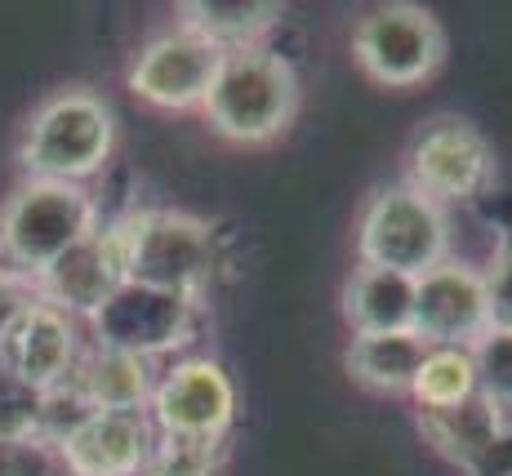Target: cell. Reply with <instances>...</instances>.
Masks as SVG:
<instances>
[{"instance_id":"1","label":"cell","mask_w":512,"mask_h":476,"mask_svg":"<svg viewBox=\"0 0 512 476\" xmlns=\"http://www.w3.org/2000/svg\"><path fill=\"white\" fill-rule=\"evenodd\" d=\"M201 107L214 134L232 143H272L299 112V76L272 49H232Z\"/></svg>"},{"instance_id":"2","label":"cell","mask_w":512,"mask_h":476,"mask_svg":"<svg viewBox=\"0 0 512 476\" xmlns=\"http://www.w3.org/2000/svg\"><path fill=\"white\" fill-rule=\"evenodd\" d=\"M94 227V201L81 192V183L27 178L0 205V259L14 267V276L36 285Z\"/></svg>"},{"instance_id":"3","label":"cell","mask_w":512,"mask_h":476,"mask_svg":"<svg viewBox=\"0 0 512 476\" xmlns=\"http://www.w3.org/2000/svg\"><path fill=\"white\" fill-rule=\"evenodd\" d=\"M125 250V281L152 285V290H170L183 299L210 285L214 267H219V241L214 227L179 210H134L116 218Z\"/></svg>"},{"instance_id":"4","label":"cell","mask_w":512,"mask_h":476,"mask_svg":"<svg viewBox=\"0 0 512 476\" xmlns=\"http://www.w3.org/2000/svg\"><path fill=\"white\" fill-rule=\"evenodd\" d=\"M112 143H116L112 107L90 89H63L27 121L18 165L32 178L81 183V178H90L107 165Z\"/></svg>"},{"instance_id":"5","label":"cell","mask_w":512,"mask_h":476,"mask_svg":"<svg viewBox=\"0 0 512 476\" xmlns=\"http://www.w3.org/2000/svg\"><path fill=\"white\" fill-rule=\"evenodd\" d=\"M446 214L441 205H432L428 196H419L415 187H383L370 196L366 214L357 227V254L366 267H388L401 276L432 272L437 263H446Z\"/></svg>"},{"instance_id":"6","label":"cell","mask_w":512,"mask_h":476,"mask_svg":"<svg viewBox=\"0 0 512 476\" xmlns=\"http://www.w3.org/2000/svg\"><path fill=\"white\" fill-rule=\"evenodd\" d=\"M352 58L388 89L423 85L446 58V32L423 5H374L352 32Z\"/></svg>"},{"instance_id":"7","label":"cell","mask_w":512,"mask_h":476,"mask_svg":"<svg viewBox=\"0 0 512 476\" xmlns=\"http://www.w3.org/2000/svg\"><path fill=\"white\" fill-rule=\"evenodd\" d=\"M406 174V187H415L432 205L472 201L495 183V152L477 125L459 121V116H437L410 143Z\"/></svg>"},{"instance_id":"8","label":"cell","mask_w":512,"mask_h":476,"mask_svg":"<svg viewBox=\"0 0 512 476\" xmlns=\"http://www.w3.org/2000/svg\"><path fill=\"white\" fill-rule=\"evenodd\" d=\"M196 325V299L170 290H152V285H134L125 281L112 299H103V307L90 316V334L94 347L107 352H125V356H165L174 347H183L192 339Z\"/></svg>"},{"instance_id":"9","label":"cell","mask_w":512,"mask_h":476,"mask_svg":"<svg viewBox=\"0 0 512 476\" xmlns=\"http://www.w3.org/2000/svg\"><path fill=\"white\" fill-rule=\"evenodd\" d=\"M223 67V49L210 45L205 36L187 32V27H170V32L152 36L130 67V89L147 107L161 112H187L201 107L210 94L214 76Z\"/></svg>"},{"instance_id":"10","label":"cell","mask_w":512,"mask_h":476,"mask_svg":"<svg viewBox=\"0 0 512 476\" xmlns=\"http://www.w3.org/2000/svg\"><path fill=\"white\" fill-rule=\"evenodd\" d=\"M490 325H495L490 285L477 267L446 259L415 281V321H410V334H419L428 347H477V339Z\"/></svg>"},{"instance_id":"11","label":"cell","mask_w":512,"mask_h":476,"mask_svg":"<svg viewBox=\"0 0 512 476\" xmlns=\"http://www.w3.org/2000/svg\"><path fill=\"white\" fill-rule=\"evenodd\" d=\"M147 414H152L156 432L223 441L236 419L232 379L214 361H183L152 388Z\"/></svg>"},{"instance_id":"12","label":"cell","mask_w":512,"mask_h":476,"mask_svg":"<svg viewBox=\"0 0 512 476\" xmlns=\"http://www.w3.org/2000/svg\"><path fill=\"white\" fill-rule=\"evenodd\" d=\"M156 441L147 410H94L54 445L72 476H143Z\"/></svg>"},{"instance_id":"13","label":"cell","mask_w":512,"mask_h":476,"mask_svg":"<svg viewBox=\"0 0 512 476\" xmlns=\"http://www.w3.org/2000/svg\"><path fill=\"white\" fill-rule=\"evenodd\" d=\"M121 285H125L121 232H116V223H107V227H94L81 245H72L36 281V290H41V303L58 307V312L94 316L103 307V299H112Z\"/></svg>"},{"instance_id":"14","label":"cell","mask_w":512,"mask_h":476,"mask_svg":"<svg viewBox=\"0 0 512 476\" xmlns=\"http://www.w3.org/2000/svg\"><path fill=\"white\" fill-rule=\"evenodd\" d=\"M5 352V370H14L23 383L49 392L54 383H63L67 374L81 361V347H76V325L67 312L49 303H36L23 321L9 330V339L0 343Z\"/></svg>"},{"instance_id":"15","label":"cell","mask_w":512,"mask_h":476,"mask_svg":"<svg viewBox=\"0 0 512 476\" xmlns=\"http://www.w3.org/2000/svg\"><path fill=\"white\" fill-rule=\"evenodd\" d=\"M343 316L357 334H401L415 321V276L366 267L352 272L343 285Z\"/></svg>"},{"instance_id":"16","label":"cell","mask_w":512,"mask_h":476,"mask_svg":"<svg viewBox=\"0 0 512 476\" xmlns=\"http://www.w3.org/2000/svg\"><path fill=\"white\" fill-rule=\"evenodd\" d=\"M419 428L450 463L472 476L499 450V410L486 396H468L464 405H450V410H419Z\"/></svg>"},{"instance_id":"17","label":"cell","mask_w":512,"mask_h":476,"mask_svg":"<svg viewBox=\"0 0 512 476\" xmlns=\"http://www.w3.org/2000/svg\"><path fill=\"white\" fill-rule=\"evenodd\" d=\"M183 27L219 45L223 54L232 49H254L272 27L281 23L285 9L277 0H183L179 5Z\"/></svg>"},{"instance_id":"18","label":"cell","mask_w":512,"mask_h":476,"mask_svg":"<svg viewBox=\"0 0 512 476\" xmlns=\"http://www.w3.org/2000/svg\"><path fill=\"white\" fill-rule=\"evenodd\" d=\"M72 383L90 401V410H147L156 388L143 356L107 352V347H94L90 356L76 361Z\"/></svg>"},{"instance_id":"19","label":"cell","mask_w":512,"mask_h":476,"mask_svg":"<svg viewBox=\"0 0 512 476\" xmlns=\"http://www.w3.org/2000/svg\"><path fill=\"white\" fill-rule=\"evenodd\" d=\"M428 356V343L419 334H357L348 347V374L370 392H410L415 374Z\"/></svg>"},{"instance_id":"20","label":"cell","mask_w":512,"mask_h":476,"mask_svg":"<svg viewBox=\"0 0 512 476\" xmlns=\"http://www.w3.org/2000/svg\"><path fill=\"white\" fill-rule=\"evenodd\" d=\"M410 396L419 401V410H450V405H464L468 396H477L472 347H428Z\"/></svg>"},{"instance_id":"21","label":"cell","mask_w":512,"mask_h":476,"mask_svg":"<svg viewBox=\"0 0 512 476\" xmlns=\"http://www.w3.org/2000/svg\"><path fill=\"white\" fill-rule=\"evenodd\" d=\"M219 459H223V441L156 432L143 476H214L219 472Z\"/></svg>"},{"instance_id":"22","label":"cell","mask_w":512,"mask_h":476,"mask_svg":"<svg viewBox=\"0 0 512 476\" xmlns=\"http://www.w3.org/2000/svg\"><path fill=\"white\" fill-rule=\"evenodd\" d=\"M477 365V396H486L495 410H512V330L490 325L472 347Z\"/></svg>"},{"instance_id":"23","label":"cell","mask_w":512,"mask_h":476,"mask_svg":"<svg viewBox=\"0 0 512 476\" xmlns=\"http://www.w3.org/2000/svg\"><path fill=\"white\" fill-rule=\"evenodd\" d=\"M41 388L0 370V441H36L41 432Z\"/></svg>"},{"instance_id":"24","label":"cell","mask_w":512,"mask_h":476,"mask_svg":"<svg viewBox=\"0 0 512 476\" xmlns=\"http://www.w3.org/2000/svg\"><path fill=\"white\" fill-rule=\"evenodd\" d=\"M54 454L41 441H0V476H49Z\"/></svg>"},{"instance_id":"25","label":"cell","mask_w":512,"mask_h":476,"mask_svg":"<svg viewBox=\"0 0 512 476\" xmlns=\"http://www.w3.org/2000/svg\"><path fill=\"white\" fill-rule=\"evenodd\" d=\"M36 303L41 299H36L32 281H23V276H14V272H0V343L9 339V330H14Z\"/></svg>"},{"instance_id":"26","label":"cell","mask_w":512,"mask_h":476,"mask_svg":"<svg viewBox=\"0 0 512 476\" xmlns=\"http://www.w3.org/2000/svg\"><path fill=\"white\" fill-rule=\"evenodd\" d=\"M486 285H490V312H495V325L512 330V241L504 245L499 263L490 267Z\"/></svg>"},{"instance_id":"27","label":"cell","mask_w":512,"mask_h":476,"mask_svg":"<svg viewBox=\"0 0 512 476\" xmlns=\"http://www.w3.org/2000/svg\"><path fill=\"white\" fill-rule=\"evenodd\" d=\"M0 370H5V352H0Z\"/></svg>"}]
</instances>
